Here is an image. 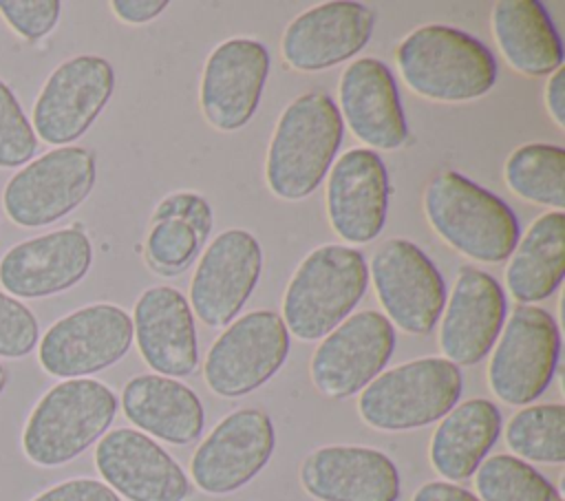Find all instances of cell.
I'll use <instances>...</instances> for the list:
<instances>
[{
  "label": "cell",
  "mask_w": 565,
  "mask_h": 501,
  "mask_svg": "<svg viewBox=\"0 0 565 501\" xmlns=\"http://www.w3.org/2000/svg\"><path fill=\"white\" fill-rule=\"evenodd\" d=\"M289 331L269 309H256L234 320L210 347L203 377L218 397H243L260 388L285 364Z\"/></svg>",
  "instance_id": "obj_8"
},
{
  "label": "cell",
  "mask_w": 565,
  "mask_h": 501,
  "mask_svg": "<svg viewBox=\"0 0 565 501\" xmlns=\"http://www.w3.org/2000/svg\"><path fill=\"white\" fill-rule=\"evenodd\" d=\"M373 11L360 2H322L289 22L280 53L296 71H324L360 53L373 35Z\"/></svg>",
  "instance_id": "obj_18"
},
{
  "label": "cell",
  "mask_w": 565,
  "mask_h": 501,
  "mask_svg": "<svg viewBox=\"0 0 565 501\" xmlns=\"http://www.w3.org/2000/svg\"><path fill=\"white\" fill-rule=\"evenodd\" d=\"M168 7V0H115L110 9L128 24H143L157 18Z\"/></svg>",
  "instance_id": "obj_37"
},
{
  "label": "cell",
  "mask_w": 565,
  "mask_h": 501,
  "mask_svg": "<svg viewBox=\"0 0 565 501\" xmlns=\"http://www.w3.org/2000/svg\"><path fill=\"white\" fill-rule=\"evenodd\" d=\"M371 278L388 322L406 333H428L446 305V283L411 241L388 238L371 258Z\"/></svg>",
  "instance_id": "obj_11"
},
{
  "label": "cell",
  "mask_w": 565,
  "mask_h": 501,
  "mask_svg": "<svg viewBox=\"0 0 565 501\" xmlns=\"http://www.w3.org/2000/svg\"><path fill=\"white\" fill-rule=\"evenodd\" d=\"M344 121L331 95L309 90L298 95L278 117L265 177L269 190L285 201L316 192L342 143Z\"/></svg>",
  "instance_id": "obj_1"
},
{
  "label": "cell",
  "mask_w": 565,
  "mask_h": 501,
  "mask_svg": "<svg viewBox=\"0 0 565 501\" xmlns=\"http://www.w3.org/2000/svg\"><path fill=\"white\" fill-rule=\"evenodd\" d=\"M31 501H121L104 481L90 477H75L46 488Z\"/></svg>",
  "instance_id": "obj_36"
},
{
  "label": "cell",
  "mask_w": 565,
  "mask_h": 501,
  "mask_svg": "<svg viewBox=\"0 0 565 501\" xmlns=\"http://www.w3.org/2000/svg\"><path fill=\"white\" fill-rule=\"evenodd\" d=\"M499 433L501 413L494 402L475 397L452 406L430 437L428 457L433 470L446 481H463L472 477L497 444Z\"/></svg>",
  "instance_id": "obj_26"
},
{
  "label": "cell",
  "mask_w": 565,
  "mask_h": 501,
  "mask_svg": "<svg viewBox=\"0 0 565 501\" xmlns=\"http://www.w3.org/2000/svg\"><path fill=\"white\" fill-rule=\"evenodd\" d=\"M505 318V296L488 271L466 265L444 309L439 349L455 366L481 362L494 347Z\"/></svg>",
  "instance_id": "obj_20"
},
{
  "label": "cell",
  "mask_w": 565,
  "mask_h": 501,
  "mask_svg": "<svg viewBox=\"0 0 565 501\" xmlns=\"http://www.w3.org/2000/svg\"><path fill=\"white\" fill-rule=\"evenodd\" d=\"M40 327L33 311L0 291V358H24L38 344Z\"/></svg>",
  "instance_id": "obj_34"
},
{
  "label": "cell",
  "mask_w": 565,
  "mask_h": 501,
  "mask_svg": "<svg viewBox=\"0 0 565 501\" xmlns=\"http://www.w3.org/2000/svg\"><path fill=\"white\" fill-rule=\"evenodd\" d=\"M463 388L459 366L444 358H419L380 373L358 399L362 422L397 433L428 426L457 406Z\"/></svg>",
  "instance_id": "obj_6"
},
{
  "label": "cell",
  "mask_w": 565,
  "mask_h": 501,
  "mask_svg": "<svg viewBox=\"0 0 565 501\" xmlns=\"http://www.w3.org/2000/svg\"><path fill=\"white\" fill-rule=\"evenodd\" d=\"M117 406L115 391L99 380L73 377L57 382L26 417L22 430L26 459L44 468L68 463L106 435Z\"/></svg>",
  "instance_id": "obj_3"
},
{
  "label": "cell",
  "mask_w": 565,
  "mask_h": 501,
  "mask_svg": "<svg viewBox=\"0 0 565 501\" xmlns=\"http://www.w3.org/2000/svg\"><path fill=\"white\" fill-rule=\"evenodd\" d=\"M274 444L269 415L260 408H238L225 415L194 450L192 481L205 494H230L267 466Z\"/></svg>",
  "instance_id": "obj_14"
},
{
  "label": "cell",
  "mask_w": 565,
  "mask_h": 501,
  "mask_svg": "<svg viewBox=\"0 0 565 501\" xmlns=\"http://www.w3.org/2000/svg\"><path fill=\"white\" fill-rule=\"evenodd\" d=\"M503 179L521 199L563 212L565 150L561 146L525 143L516 148L503 166Z\"/></svg>",
  "instance_id": "obj_30"
},
{
  "label": "cell",
  "mask_w": 565,
  "mask_h": 501,
  "mask_svg": "<svg viewBox=\"0 0 565 501\" xmlns=\"http://www.w3.org/2000/svg\"><path fill=\"white\" fill-rule=\"evenodd\" d=\"M132 338L143 362L166 377H185L199 364L196 329L185 296L168 285L146 289L132 309Z\"/></svg>",
  "instance_id": "obj_23"
},
{
  "label": "cell",
  "mask_w": 565,
  "mask_h": 501,
  "mask_svg": "<svg viewBox=\"0 0 565 501\" xmlns=\"http://www.w3.org/2000/svg\"><path fill=\"white\" fill-rule=\"evenodd\" d=\"M505 444L519 459L536 463L565 461V406L530 404L505 426Z\"/></svg>",
  "instance_id": "obj_31"
},
{
  "label": "cell",
  "mask_w": 565,
  "mask_h": 501,
  "mask_svg": "<svg viewBox=\"0 0 565 501\" xmlns=\"http://www.w3.org/2000/svg\"><path fill=\"white\" fill-rule=\"evenodd\" d=\"M263 269V252L245 230L221 232L203 252L190 280V302L207 327H227L252 296Z\"/></svg>",
  "instance_id": "obj_15"
},
{
  "label": "cell",
  "mask_w": 565,
  "mask_h": 501,
  "mask_svg": "<svg viewBox=\"0 0 565 501\" xmlns=\"http://www.w3.org/2000/svg\"><path fill=\"white\" fill-rule=\"evenodd\" d=\"M395 57L406 86L433 102H470L497 82L490 49L448 24L417 26L399 42Z\"/></svg>",
  "instance_id": "obj_2"
},
{
  "label": "cell",
  "mask_w": 565,
  "mask_h": 501,
  "mask_svg": "<svg viewBox=\"0 0 565 501\" xmlns=\"http://www.w3.org/2000/svg\"><path fill=\"white\" fill-rule=\"evenodd\" d=\"M95 157L82 146H60L18 170L2 192L7 216L20 227H42L73 212L93 190Z\"/></svg>",
  "instance_id": "obj_7"
},
{
  "label": "cell",
  "mask_w": 565,
  "mask_h": 501,
  "mask_svg": "<svg viewBox=\"0 0 565 501\" xmlns=\"http://www.w3.org/2000/svg\"><path fill=\"white\" fill-rule=\"evenodd\" d=\"M210 203L192 192L168 194L152 212L146 238L148 263L163 274L185 269L212 230Z\"/></svg>",
  "instance_id": "obj_28"
},
{
  "label": "cell",
  "mask_w": 565,
  "mask_h": 501,
  "mask_svg": "<svg viewBox=\"0 0 565 501\" xmlns=\"http://www.w3.org/2000/svg\"><path fill=\"white\" fill-rule=\"evenodd\" d=\"M565 274V214L554 210L539 216L516 243L505 269L514 300L532 305L550 298Z\"/></svg>",
  "instance_id": "obj_29"
},
{
  "label": "cell",
  "mask_w": 565,
  "mask_h": 501,
  "mask_svg": "<svg viewBox=\"0 0 565 501\" xmlns=\"http://www.w3.org/2000/svg\"><path fill=\"white\" fill-rule=\"evenodd\" d=\"M124 415L161 441L185 446L203 430V404L183 382L157 373L135 375L121 393Z\"/></svg>",
  "instance_id": "obj_25"
},
{
  "label": "cell",
  "mask_w": 565,
  "mask_h": 501,
  "mask_svg": "<svg viewBox=\"0 0 565 501\" xmlns=\"http://www.w3.org/2000/svg\"><path fill=\"white\" fill-rule=\"evenodd\" d=\"M424 212L452 249L479 263H501L519 243L512 207L455 170H444L428 181Z\"/></svg>",
  "instance_id": "obj_4"
},
{
  "label": "cell",
  "mask_w": 565,
  "mask_h": 501,
  "mask_svg": "<svg viewBox=\"0 0 565 501\" xmlns=\"http://www.w3.org/2000/svg\"><path fill=\"white\" fill-rule=\"evenodd\" d=\"M93 263V245L79 227L55 230L7 249L0 285L20 298H44L77 285Z\"/></svg>",
  "instance_id": "obj_19"
},
{
  "label": "cell",
  "mask_w": 565,
  "mask_h": 501,
  "mask_svg": "<svg viewBox=\"0 0 565 501\" xmlns=\"http://www.w3.org/2000/svg\"><path fill=\"white\" fill-rule=\"evenodd\" d=\"M300 483L318 501H397L399 472L369 446H322L300 463Z\"/></svg>",
  "instance_id": "obj_22"
},
{
  "label": "cell",
  "mask_w": 565,
  "mask_h": 501,
  "mask_svg": "<svg viewBox=\"0 0 565 501\" xmlns=\"http://www.w3.org/2000/svg\"><path fill=\"white\" fill-rule=\"evenodd\" d=\"M475 472L479 501H563L536 468L514 455L488 457Z\"/></svg>",
  "instance_id": "obj_32"
},
{
  "label": "cell",
  "mask_w": 565,
  "mask_h": 501,
  "mask_svg": "<svg viewBox=\"0 0 565 501\" xmlns=\"http://www.w3.org/2000/svg\"><path fill=\"white\" fill-rule=\"evenodd\" d=\"M558 351L556 320L541 307L516 305L488 364L490 391L505 404H530L550 386Z\"/></svg>",
  "instance_id": "obj_9"
},
{
  "label": "cell",
  "mask_w": 565,
  "mask_h": 501,
  "mask_svg": "<svg viewBox=\"0 0 565 501\" xmlns=\"http://www.w3.org/2000/svg\"><path fill=\"white\" fill-rule=\"evenodd\" d=\"M492 35L512 68L530 77L563 66V44L550 13L536 0H501L492 9Z\"/></svg>",
  "instance_id": "obj_27"
},
{
  "label": "cell",
  "mask_w": 565,
  "mask_h": 501,
  "mask_svg": "<svg viewBox=\"0 0 565 501\" xmlns=\"http://www.w3.org/2000/svg\"><path fill=\"white\" fill-rule=\"evenodd\" d=\"M95 468L104 483L128 501H185L192 490L183 468L135 428L106 433L95 448Z\"/></svg>",
  "instance_id": "obj_16"
},
{
  "label": "cell",
  "mask_w": 565,
  "mask_h": 501,
  "mask_svg": "<svg viewBox=\"0 0 565 501\" xmlns=\"http://www.w3.org/2000/svg\"><path fill=\"white\" fill-rule=\"evenodd\" d=\"M340 117L351 132L375 150H395L408 139V124L388 66L360 57L340 77Z\"/></svg>",
  "instance_id": "obj_24"
},
{
  "label": "cell",
  "mask_w": 565,
  "mask_h": 501,
  "mask_svg": "<svg viewBox=\"0 0 565 501\" xmlns=\"http://www.w3.org/2000/svg\"><path fill=\"white\" fill-rule=\"evenodd\" d=\"M388 210V172L377 152H344L327 179V216L333 232L349 243H369L384 227Z\"/></svg>",
  "instance_id": "obj_21"
},
{
  "label": "cell",
  "mask_w": 565,
  "mask_h": 501,
  "mask_svg": "<svg viewBox=\"0 0 565 501\" xmlns=\"http://www.w3.org/2000/svg\"><path fill=\"white\" fill-rule=\"evenodd\" d=\"M395 349V329L380 311H358L344 318L313 351L309 373L313 386L344 399L360 393L388 364Z\"/></svg>",
  "instance_id": "obj_12"
},
{
  "label": "cell",
  "mask_w": 565,
  "mask_h": 501,
  "mask_svg": "<svg viewBox=\"0 0 565 501\" xmlns=\"http://www.w3.org/2000/svg\"><path fill=\"white\" fill-rule=\"evenodd\" d=\"M545 106L558 128L565 126V68H556L545 88Z\"/></svg>",
  "instance_id": "obj_39"
},
{
  "label": "cell",
  "mask_w": 565,
  "mask_h": 501,
  "mask_svg": "<svg viewBox=\"0 0 565 501\" xmlns=\"http://www.w3.org/2000/svg\"><path fill=\"white\" fill-rule=\"evenodd\" d=\"M369 285L362 252L349 245H320L294 271L282 296V322L298 340L313 342L331 333Z\"/></svg>",
  "instance_id": "obj_5"
},
{
  "label": "cell",
  "mask_w": 565,
  "mask_h": 501,
  "mask_svg": "<svg viewBox=\"0 0 565 501\" xmlns=\"http://www.w3.org/2000/svg\"><path fill=\"white\" fill-rule=\"evenodd\" d=\"M132 344L130 316L110 302H95L53 322L38 344L40 366L73 380L119 362Z\"/></svg>",
  "instance_id": "obj_10"
},
{
  "label": "cell",
  "mask_w": 565,
  "mask_h": 501,
  "mask_svg": "<svg viewBox=\"0 0 565 501\" xmlns=\"http://www.w3.org/2000/svg\"><path fill=\"white\" fill-rule=\"evenodd\" d=\"M38 150V137L13 90L0 79V168L26 166Z\"/></svg>",
  "instance_id": "obj_33"
},
{
  "label": "cell",
  "mask_w": 565,
  "mask_h": 501,
  "mask_svg": "<svg viewBox=\"0 0 565 501\" xmlns=\"http://www.w3.org/2000/svg\"><path fill=\"white\" fill-rule=\"evenodd\" d=\"M411 501H479L470 490L450 481H428L415 490Z\"/></svg>",
  "instance_id": "obj_38"
},
{
  "label": "cell",
  "mask_w": 565,
  "mask_h": 501,
  "mask_svg": "<svg viewBox=\"0 0 565 501\" xmlns=\"http://www.w3.org/2000/svg\"><path fill=\"white\" fill-rule=\"evenodd\" d=\"M115 88V71L99 55L62 62L44 82L33 104V132L46 143L66 146L82 137Z\"/></svg>",
  "instance_id": "obj_13"
},
{
  "label": "cell",
  "mask_w": 565,
  "mask_h": 501,
  "mask_svg": "<svg viewBox=\"0 0 565 501\" xmlns=\"http://www.w3.org/2000/svg\"><path fill=\"white\" fill-rule=\"evenodd\" d=\"M57 0H0V15L24 40H40L57 24Z\"/></svg>",
  "instance_id": "obj_35"
},
{
  "label": "cell",
  "mask_w": 565,
  "mask_h": 501,
  "mask_svg": "<svg viewBox=\"0 0 565 501\" xmlns=\"http://www.w3.org/2000/svg\"><path fill=\"white\" fill-rule=\"evenodd\" d=\"M4 386H7V371H4V366L0 364V395H2Z\"/></svg>",
  "instance_id": "obj_40"
},
{
  "label": "cell",
  "mask_w": 565,
  "mask_h": 501,
  "mask_svg": "<svg viewBox=\"0 0 565 501\" xmlns=\"http://www.w3.org/2000/svg\"><path fill=\"white\" fill-rule=\"evenodd\" d=\"M269 73L267 46L252 38L221 42L205 60L201 75V110L223 132L243 128L256 113Z\"/></svg>",
  "instance_id": "obj_17"
}]
</instances>
